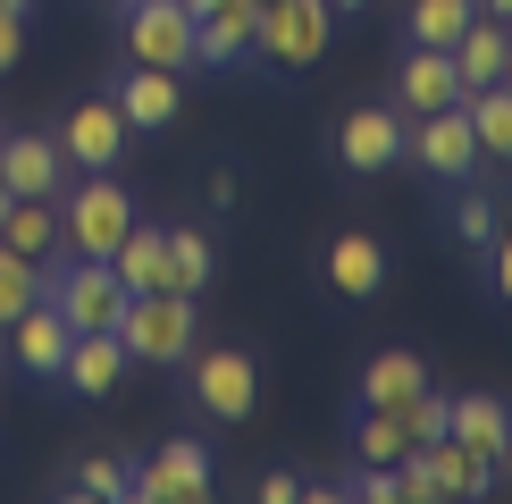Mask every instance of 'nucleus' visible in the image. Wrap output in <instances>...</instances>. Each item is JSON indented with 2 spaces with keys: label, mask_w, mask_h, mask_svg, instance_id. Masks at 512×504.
<instances>
[{
  "label": "nucleus",
  "mask_w": 512,
  "mask_h": 504,
  "mask_svg": "<svg viewBox=\"0 0 512 504\" xmlns=\"http://www.w3.org/2000/svg\"><path fill=\"white\" fill-rule=\"evenodd\" d=\"M126 135H135V126L118 118V101H76L68 126H59V160H76V168H118Z\"/></svg>",
  "instance_id": "nucleus-9"
},
{
  "label": "nucleus",
  "mask_w": 512,
  "mask_h": 504,
  "mask_svg": "<svg viewBox=\"0 0 512 504\" xmlns=\"http://www.w3.org/2000/svg\"><path fill=\"white\" fill-rule=\"evenodd\" d=\"M126 370H135V353L118 345V328H84V336H68V362H59V387H68V395H110Z\"/></svg>",
  "instance_id": "nucleus-10"
},
{
  "label": "nucleus",
  "mask_w": 512,
  "mask_h": 504,
  "mask_svg": "<svg viewBox=\"0 0 512 504\" xmlns=\"http://www.w3.org/2000/svg\"><path fill=\"white\" fill-rule=\"evenodd\" d=\"M0 219H9V185H0Z\"/></svg>",
  "instance_id": "nucleus-40"
},
{
  "label": "nucleus",
  "mask_w": 512,
  "mask_h": 504,
  "mask_svg": "<svg viewBox=\"0 0 512 504\" xmlns=\"http://www.w3.org/2000/svg\"><path fill=\"white\" fill-rule=\"evenodd\" d=\"M252 26H261V0H219L194 17V68H236L252 59Z\"/></svg>",
  "instance_id": "nucleus-11"
},
{
  "label": "nucleus",
  "mask_w": 512,
  "mask_h": 504,
  "mask_svg": "<svg viewBox=\"0 0 512 504\" xmlns=\"http://www.w3.org/2000/svg\"><path fill=\"white\" fill-rule=\"evenodd\" d=\"M412 387H429V362H420V353H378V362L361 370V404H403Z\"/></svg>",
  "instance_id": "nucleus-25"
},
{
  "label": "nucleus",
  "mask_w": 512,
  "mask_h": 504,
  "mask_svg": "<svg viewBox=\"0 0 512 504\" xmlns=\"http://www.w3.org/2000/svg\"><path fill=\"white\" fill-rule=\"evenodd\" d=\"M504 84H512V34H504Z\"/></svg>",
  "instance_id": "nucleus-37"
},
{
  "label": "nucleus",
  "mask_w": 512,
  "mask_h": 504,
  "mask_svg": "<svg viewBox=\"0 0 512 504\" xmlns=\"http://www.w3.org/2000/svg\"><path fill=\"white\" fill-rule=\"evenodd\" d=\"M34 303H42V261H26V252L0 244V328H9L17 311H34Z\"/></svg>",
  "instance_id": "nucleus-27"
},
{
  "label": "nucleus",
  "mask_w": 512,
  "mask_h": 504,
  "mask_svg": "<svg viewBox=\"0 0 512 504\" xmlns=\"http://www.w3.org/2000/svg\"><path fill=\"white\" fill-rule=\"evenodd\" d=\"M76 496H126V462H110V454H93L76 471Z\"/></svg>",
  "instance_id": "nucleus-30"
},
{
  "label": "nucleus",
  "mask_w": 512,
  "mask_h": 504,
  "mask_svg": "<svg viewBox=\"0 0 512 504\" xmlns=\"http://www.w3.org/2000/svg\"><path fill=\"white\" fill-rule=\"evenodd\" d=\"M487 236H496V202H462V244H487Z\"/></svg>",
  "instance_id": "nucleus-32"
},
{
  "label": "nucleus",
  "mask_w": 512,
  "mask_h": 504,
  "mask_svg": "<svg viewBox=\"0 0 512 504\" xmlns=\"http://www.w3.org/2000/svg\"><path fill=\"white\" fill-rule=\"evenodd\" d=\"M42 303H51L59 320L84 336V328H118L126 286H118V269H110V261H84V252H68V261L42 278Z\"/></svg>",
  "instance_id": "nucleus-4"
},
{
  "label": "nucleus",
  "mask_w": 512,
  "mask_h": 504,
  "mask_svg": "<svg viewBox=\"0 0 512 504\" xmlns=\"http://www.w3.org/2000/svg\"><path fill=\"white\" fill-rule=\"evenodd\" d=\"M110 269H118L126 294H160V286H168V227H143V219H135V227L118 236Z\"/></svg>",
  "instance_id": "nucleus-16"
},
{
  "label": "nucleus",
  "mask_w": 512,
  "mask_h": 504,
  "mask_svg": "<svg viewBox=\"0 0 512 504\" xmlns=\"http://www.w3.org/2000/svg\"><path fill=\"white\" fill-rule=\"evenodd\" d=\"M17 51H26V17L0 9V68H17Z\"/></svg>",
  "instance_id": "nucleus-33"
},
{
  "label": "nucleus",
  "mask_w": 512,
  "mask_h": 504,
  "mask_svg": "<svg viewBox=\"0 0 512 504\" xmlns=\"http://www.w3.org/2000/svg\"><path fill=\"white\" fill-rule=\"evenodd\" d=\"M126 59L135 68H194V17L185 0H126Z\"/></svg>",
  "instance_id": "nucleus-6"
},
{
  "label": "nucleus",
  "mask_w": 512,
  "mask_h": 504,
  "mask_svg": "<svg viewBox=\"0 0 512 504\" xmlns=\"http://www.w3.org/2000/svg\"><path fill=\"white\" fill-rule=\"evenodd\" d=\"M202 286H210V236L168 227V294H202Z\"/></svg>",
  "instance_id": "nucleus-26"
},
{
  "label": "nucleus",
  "mask_w": 512,
  "mask_h": 504,
  "mask_svg": "<svg viewBox=\"0 0 512 504\" xmlns=\"http://www.w3.org/2000/svg\"><path fill=\"white\" fill-rule=\"evenodd\" d=\"M328 9H370V0H328Z\"/></svg>",
  "instance_id": "nucleus-38"
},
{
  "label": "nucleus",
  "mask_w": 512,
  "mask_h": 504,
  "mask_svg": "<svg viewBox=\"0 0 512 504\" xmlns=\"http://www.w3.org/2000/svg\"><path fill=\"white\" fill-rule=\"evenodd\" d=\"M487 286L512 303V236H487Z\"/></svg>",
  "instance_id": "nucleus-31"
},
{
  "label": "nucleus",
  "mask_w": 512,
  "mask_h": 504,
  "mask_svg": "<svg viewBox=\"0 0 512 504\" xmlns=\"http://www.w3.org/2000/svg\"><path fill=\"white\" fill-rule=\"evenodd\" d=\"M353 454H361V462H387V471L412 454V437H403L395 404H361V420H353Z\"/></svg>",
  "instance_id": "nucleus-24"
},
{
  "label": "nucleus",
  "mask_w": 512,
  "mask_h": 504,
  "mask_svg": "<svg viewBox=\"0 0 512 504\" xmlns=\"http://www.w3.org/2000/svg\"><path fill=\"white\" fill-rule=\"evenodd\" d=\"M328 286L353 294V303H370V294L387 286V244L378 236H336L328 244Z\"/></svg>",
  "instance_id": "nucleus-19"
},
{
  "label": "nucleus",
  "mask_w": 512,
  "mask_h": 504,
  "mask_svg": "<svg viewBox=\"0 0 512 504\" xmlns=\"http://www.w3.org/2000/svg\"><path fill=\"white\" fill-rule=\"evenodd\" d=\"M0 244L42 261L59 244V194H9V219H0Z\"/></svg>",
  "instance_id": "nucleus-21"
},
{
  "label": "nucleus",
  "mask_w": 512,
  "mask_h": 504,
  "mask_svg": "<svg viewBox=\"0 0 512 504\" xmlns=\"http://www.w3.org/2000/svg\"><path fill=\"white\" fill-rule=\"evenodd\" d=\"M9 328H17V362H26L34 378H59V362H68V336H76V328L59 320L51 303H34V311H17Z\"/></svg>",
  "instance_id": "nucleus-20"
},
{
  "label": "nucleus",
  "mask_w": 512,
  "mask_h": 504,
  "mask_svg": "<svg viewBox=\"0 0 512 504\" xmlns=\"http://www.w3.org/2000/svg\"><path fill=\"white\" fill-rule=\"evenodd\" d=\"M479 9H487V17H504V26H512V0H479Z\"/></svg>",
  "instance_id": "nucleus-34"
},
{
  "label": "nucleus",
  "mask_w": 512,
  "mask_h": 504,
  "mask_svg": "<svg viewBox=\"0 0 512 504\" xmlns=\"http://www.w3.org/2000/svg\"><path fill=\"white\" fill-rule=\"evenodd\" d=\"M403 152L429 168V177H471V168H479V135H471V118H462V101L420 110V126L403 135Z\"/></svg>",
  "instance_id": "nucleus-8"
},
{
  "label": "nucleus",
  "mask_w": 512,
  "mask_h": 504,
  "mask_svg": "<svg viewBox=\"0 0 512 504\" xmlns=\"http://www.w3.org/2000/svg\"><path fill=\"white\" fill-rule=\"evenodd\" d=\"M420 462H429L437 496H487V488H496V462H479L471 446H454V437H437V446H420Z\"/></svg>",
  "instance_id": "nucleus-23"
},
{
  "label": "nucleus",
  "mask_w": 512,
  "mask_h": 504,
  "mask_svg": "<svg viewBox=\"0 0 512 504\" xmlns=\"http://www.w3.org/2000/svg\"><path fill=\"white\" fill-rule=\"evenodd\" d=\"M0 185L9 194H59V143L51 135H0Z\"/></svg>",
  "instance_id": "nucleus-18"
},
{
  "label": "nucleus",
  "mask_w": 512,
  "mask_h": 504,
  "mask_svg": "<svg viewBox=\"0 0 512 504\" xmlns=\"http://www.w3.org/2000/svg\"><path fill=\"white\" fill-rule=\"evenodd\" d=\"M479 0H412V42H429V51H445L462 26H471Z\"/></svg>",
  "instance_id": "nucleus-28"
},
{
  "label": "nucleus",
  "mask_w": 512,
  "mask_h": 504,
  "mask_svg": "<svg viewBox=\"0 0 512 504\" xmlns=\"http://www.w3.org/2000/svg\"><path fill=\"white\" fill-rule=\"evenodd\" d=\"M395 420H403L412 446H437V437H445V395H437V387H412V395L395 404Z\"/></svg>",
  "instance_id": "nucleus-29"
},
{
  "label": "nucleus",
  "mask_w": 512,
  "mask_h": 504,
  "mask_svg": "<svg viewBox=\"0 0 512 504\" xmlns=\"http://www.w3.org/2000/svg\"><path fill=\"white\" fill-rule=\"evenodd\" d=\"M0 9H9V17H26V0H0Z\"/></svg>",
  "instance_id": "nucleus-39"
},
{
  "label": "nucleus",
  "mask_w": 512,
  "mask_h": 504,
  "mask_svg": "<svg viewBox=\"0 0 512 504\" xmlns=\"http://www.w3.org/2000/svg\"><path fill=\"white\" fill-rule=\"evenodd\" d=\"M336 152H345L353 177H378L387 160H403V118L395 110H353L345 135H336Z\"/></svg>",
  "instance_id": "nucleus-14"
},
{
  "label": "nucleus",
  "mask_w": 512,
  "mask_h": 504,
  "mask_svg": "<svg viewBox=\"0 0 512 504\" xmlns=\"http://www.w3.org/2000/svg\"><path fill=\"white\" fill-rule=\"evenodd\" d=\"M202 9H219V0H185V17H202Z\"/></svg>",
  "instance_id": "nucleus-36"
},
{
  "label": "nucleus",
  "mask_w": 512,
  "mask_h": 504,
  "mask_svg": "<svg viewBox=\"0 0 512 504\" xmlns=\"http://www.w3.org/2000/svg\"><path fill=\"white\" fill-rule=\"evenodd\" d=\"M110 101H118V118L135 126V135H152V126H168L185 110V84H177V68H126Z\"/></svg>",
  "instance_id": "nucleus-12"
},
{
  "label": "nucleus",
  "mask_w": 512,
  "mask_h": 504,
  "mask_svg": "<svg viewBox=\"0 0 512 504\" xmlns=\"http://www.w3.org/2000/svg\"><path fill=\"white\" fill-rule=\"evenodd\" d=\"M118 345L135 353V362H160V370H177L185 353L202 345V311H194V294H126V311H118Z\"/></svg>",
  "instance_id": "nucleus-1"
},
{
  "label": "nucleus",
  "mask_w": 512,
  "mask_h": 504,
  "mask_svg": "<svg viewBox=\"0 0 512 504\" xmlns=\"http://www.w3.org/2000/svg\"><path fill=\"white\" fill-rule=\"evenodd\" d=\"M126 496H143V504H202L210 496V446L202 437H168L143 471H126Z\"/></svg>",
  "instance_id": "nucleus-7"
},
{
  "label": "nucleus",
  "mask_w": 512,
  "mask_h": 504,
  "mask_svg": "<svg viewBox=\"0 0 512 504\" xmlns=\"http://www.w3.org/2000/svg\"><path fill=\"white\" fill-rule=\"evenodd\" d=\"M395 101L403 110H445V101H462V84H454V59L429 51V42H412V59H403V76H395Z\"/></svg>",
  "instance_id": "nucleus-17"
},
{
  "label": "nucleus",
  "mask_w": 512,
  "mask_h": 504,
  "mask_svg": "<svg viewBox=\"0 0 512 504\" xmlns=\"http://www.w3.org/2000/svg\"><path fill=\"white\" fill-rule=\"evenodd\" d=\"M504 34H512L504 17L471 9V26L445 42V59H454V84H462V93H479V84H496V76H504Z\"/></svg>",
  "instance_id": "nucleus-13"
},
{
  "label": "nucleus",
  "mask_w": 512,
  "mask_h": 504,
  "mask_svg": "<svg viewBox=\"0 0 512 504\" xmlns=\"http://www.w3.org/2000/svg\"><path fill=\"white\" fill-rule=\"evenodd\" d=\"M496 471H512V429H504V454H496Z\"/></svg>",
  "instance_id": "nucleus-35"
},
{
  "label": "nucleus",
  "mask_w": 512,
  "mask_h": 504,
  "mask_svg": "<svg viewBox=\"0 0 512 504\" xmlns=\"http://www.w3.org/2000/svg\"><path fill=\"white\" fill-rule=\"evenodd\" d=\"M504 429H512V412L496 404V395H445V437H454V446H471L479 462L504 454Z\"/></svg>",
  "instance_id": "nucleus-15"
},
{
  "label": "nucleus",
  "mask_w": 512,
  "mask_h": 504,
  "mask_svg": "<svg viewBox=\"0 0 512 504\" xmlns=\"http://www.w3.org/2000/svg\"><path fill=\"white\" fill-rule=\"evenodd\" d=\"M462 118H471L479 135V160H512V84H479V93H462Z\"/></svg>",
  "instance_id": "nucleus-22"
},
{
  "label": "nucleus",
  "mask_w": 512,
  "mask_h": 504,
  "mask_svg": "<svg viewBox=\"0 0 512 504\" xmlns=\"http://www.w3.org/2000/svg\"><path fill=\"white\" fill-rule=\"evenodd\" d=\"M328 34H336V9H328V0H261L252 51H261L277 76H294V68H311V59L328 51Z\"/></svg>",
  "instance_id": "nucleus-3"
},
{
  "label": "nucleus",
  "mask_w": 512,
  "mask_h": 504,
  "mask_svg": "<svg viewBox=\"0 0 512 504\" xmlns=\"http://www.w3.org/2000/svg\"><path fill=\"white\" fill-rule=\"evenodd\" d=\"M126 227H135L126 185L110 177V168H84V185H68V202H59V244L84 252V261H110Z\"/></svg>",
  "instance_id": "nucleus-2"
},
{
  "label": "nucleus",
  "mask_w": 512,
  "mask_h": 504,
  "mask_svg": "<svg viewBox=\"0 0 512 504\" xmlns=\"http://www.w3.org/2000/svg\"><path fill=\"white\" fill-rule=\"evenodd\" d=\"M177 370H185V387H194V404L210 420H252V404H261V370L236 345H194Z\"/></svg>",
  "instance_id": "nucleus-5"
}]
</instances>
